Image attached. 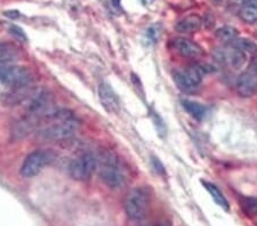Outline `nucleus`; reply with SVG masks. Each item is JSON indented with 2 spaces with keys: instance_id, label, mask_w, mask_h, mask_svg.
Returning a JSON list of instances; mask_svg holds the SVG:
<instances>
[{
  "instance_id": "obj_1",
  "label": "nucleus",
  "mask_w": 257,
  "mask_h": 226,
  "mask_svg": "<svg viewBox=\"0 0 257 226\" xmlns=\"http://www.w3.org/2000/svg\"><path fill=\"white\" fill-rule=\"evenodd\" d=\"M48 125L38 130L40 138L45 141H65L72 137L80 127V122L69 111H55L47 116Z\"/></svg>"
},
{
  "instance_id": "obj_2",
  "label": "nucleus",
  "mask_w": 257,
  "mask_h": 226,
  "mask_svg": "<svg viewBox=\"0 0 257 226\" xmlns=\"http://www.w3.org/2000/svg\"><path fill=\"white\" fill-rule=\"evenodd\" d=\"M97 168L101 179L111 188H121L126 184V176L119 159L113 152H104L97 159Z\"/></svg>"
},
{
  "instance_id": "obj_3",
  "label": "nucleus",
  "mask_w": 257,
  "mask_h": 226,
  "mask_svg": "<svg viewBox=\"0 0 257 226\" xmlns=\"http://www.w3.org/2000/svg\"><path fill=\"white\" fill-rule=\"evenodd\" d=\"M55 160V153L51 150H35L27 155L21 166L20 172L23 177L32 178L40 174L45 167Z\"/></svg>"
},
{
  "instance_id": "obj_4",
  "label": "nucleus",
  "mask_w": 257,
  "mask_h": 226,
  "mask_svg": "<svg viewBox=\"0 0 257 226\" xmlns=\"http://www.w3.org/2000/svg\"><path fill=\"white\" fill-rule=\"evenodd\" d=\"M33 76L30 70L24 67L12 64H0V82L12 88H21L30 86Z\"/></svg>"
},
{
  "instance_id": "obj_5",
  "label": "nucleus",
  "mask_w": 257,
  "mask_h": 226,
  "mask_svg": "<svg viewBox=\"0 0 257 226\" xmlns=\"http://www.w3.org/2000/svg\"><path fill=\"white\" fill-rule=\"evenodd\" d=\"M149 195L142 188H134L128 193L125 200V210L132 220H141L147 215Z\"/></svg>"
},
{
  "instance_id": "obj_6",
  "label": "nucleus",
  "mask_w": 257,
  "mask_h": 226,
  "mask_svg": "<svg viewBox=\"0 0 257 226\" xmlns=\"http://www.w3.org/2000/svg\"><path fill=\"white\" fill-rule=\"evenodd\" d=\"M97 168V159L92 153L81 154L73 159L69 164V174L73 179L85 182L92 177Z\"/></svg>"
},
{
  "instance_id": "obj_7",
  "label": "nucleus",
  "mask_w": 257,
  "mask_h": 226,
  "mask_svg": "<svg viewBox=\"0 0 257 226\" xmlns=\"http://www.w3.org/2000/svg\"><path fill=\"white\" fill-rule=\"evenodd\" d=\"M204 71L205 69L200 65H192V67L174 73V81L176 82L177 87L183 92H192L201 82Z\"/></svg>"
},
{
  "instance_id": "obj_8",
  "label": "nucleus",
  "mask_w": 257,
  "mask_h": 226,
  "mask_svg": "<svg viewBox=\"0 0 257 226\" xmlns=\"http://www.w3.org/2000/svg\"><path fill=\"white\" fill-rule=\"evenodd\" d=\"M98 97L101 105L104 108L106 112L117 113L120 110V102L114 93V90L111 88L110 85L101 84L98 86Z\"/></svg>"
},
{
  "instance_id": "obj_9",
  "label": "nucleus",
  "mask_w": 257,
  "mask_h": 226,
  "mask_svg": "<svg viewBox=\"0 0 257 226\" xmlns=\"http://www.w3.org/2000/svg\"><path fill=\"white\" fill-rule=\"evenodd\" d=\"M216 57L218 61H222L223 63H226L233 69H239L246 62V55L244 53L239 51L238 48L234 46L218 49Z\"/></svg>"
},
{
  "instance_id": "obj_10",
  "label": "nucleus",
  "mask_w": 257,
  "mask_h": 226,
  "mask_svg": "<svg viewBox=\"0 0 257 226\" xmlns=\"http://www.w3.org/2000/svg\"><path fill=\"white\" fill-rule=\"evenodd\" d=\"M238 93L242 97H250L254 95L257 90V75L251 72L250 70L243 72L239 77L237 84Z\"/></svg>"
},
{
  "instance_id": "obj_11",
  "label": "nucleus",
  "mask_w": 257,
  "mask_h": 226,
  "mask_svg": "<svg viewBox=\"0 0 257 226\" xmlns=\"http://www.w3.org/2000/svg\"><path fill=\"white\" fill-rule=\"evenodd\" d=\"M173 47L177 53L185 57H198L204 54L202 48L198 44L185 38H176L173 40Z\"/></svg>"
},
{
  "instance_id": "obj_12",
  "label": "nucleus",
  "mask_w": 257,
  "mask_h": 226,
  "mask_svg": "<svg viewBox=\"0 0 257 226\" xmlns=\"http://www.w3.org/2000/svg\"><path fill=\"white\" fill-rule=\"evenodd\" d=\"M202 26V19L196 14L188 15L184 19L178 21L175 26V29L180 34H191L196 32Z\"/></svg>"
},
{
  "instance_id": "obj_13",
  "label": "nucleus",
  "mask_w": 257,
  "mask_h": 226,
  "mask_svg": "<svg viewBox=\"0 0 257 226\" xmlns=\"http://www.w3.org/2000/svg\"><path fill=\"white\" fill-rule=\"evenodd\" d=\"M202 185H204L205 188L207 191H208L209 194L211 195V198L214 199L215 202H216L219 207L224 209V210H229L230 209V204L227 202V200L224 195H223V193L218 190V187L216 185L211 184L209 182H206V180H202Z\"/></svg>"
},
{
  "instance_id": "obj_14",
  "label": "nucleus",
  "mask_w": 257,
  "mask_h": 226,
  "mask_svg": "<svg viewBox=\"0 0 257 226\" xmlns=\"http://www.w3.org/2000/svg\"><path fill=\"white\" fill-rule=\"evenodd\" d=\"M18 57V51L12 44L0 43V64H7Z\"/></svg>"
},
{
  "instance_id": "obj_15",
  "label": "nucleus",
  "mask_w": 257,
  "mask_h": 226,
  "mask_svg": "<svg viewBox=\"0 0 257 226\" xmlns=\"http://www.w3.org/2000/svg\"><path fill=\"white\" fill-rule=\"evenodd\" d=\"M182 105H183V108L188 111V112L191 114L193 118H196V119H202L207 113L206 106L201 105L200 103L184 100L183 102H182Z\"/></svg>"
},
{
  "instance_id": "obj_16",
  "label": "nucleus",
  "mask_w": 257,
  "mask_h": 226,
  "mask_svg": "<svg viewBox=\"0 0 257 226\" xmlns=\"http://www.w3.org/2000/svg\"><path fill=\"white\" fill-rule=\"evenodd\" d=\"M232 46H234L243 53H249V54H255V53H257V45L249 39L237 38L232 41Z\"/></svg>"
},
{
  "instance_id": "obj_17",
  "label": "nucleus",
  "mask_w": 257,
  "mask_h": 226,
  "mask_svg": "<svg viewBox=\"0 0 257 226\" xmlns=\"http://www.w3.org/2000/svg\"><path fill=\"white\" fill-rule=\"evenodd\" d=\"M215 35H216L219 40L224 41V43H232V41L238 38L237 30L234 28L227 26L219 28Z\"/></svg>"
},
{
  "instance_id": "obj_18",
  "label": "nucleus",
  "mask_w": 257,
  "mask_h": 226,
  "mask_svg": "<svg viewBox=\"0 0 257 226\" xmlns=\"http://www.w3.org/2000/svg\"><path fill=\"white\" fill-rule=\"evenodd\" d=\"M240 18L247 23H254L257 21V6L244 4L239 12Z\"/></svg>"
},
{
  "instance_id": "obj_19",
  "label": "nucleus",
  "mask_w": 257,
  "mask_h": 226,
  "mask_svg": "<svg viewBox=\"0 0 257 226\" xmlns=\"http://www.w3.org/2000/svg\"><path fill=\"white\" fill-rule=\"evenodd\" d=\"M10 34L13 35L15 38H18L19 40H22V41H27V36L24 34L23 30L19 27L16 26H12L10 28Z\"/></svg>"
},
{
  "instance_id": "obj_20",
  "label": "nucleus",
  "mask_w": 257,
  "mask_h": 226,
  "mask_svg": "<svg viewBox=\"0 0 257 226\" xmlns=\"http://www.w3.org/2000/svg\"><path fill=\"white\" fill-rule=\"evenodd\" d=\"M159 34H160L159 26H153V27H151V28L148 30L147 36H148L149 38H150L152 41H156L157 39H158Z\"/></svg>"
},
{
  "instance_id": "obj_21",
  "label": "nucleus",
  "mask_w": 257,
  "mask_h": 226,
  "mask_svg": "<svg viewBox=\"0 0 257 226\" xmlns=\"http://www.w3.org/2000/svg\"><path fill=\"white\" fill-rule=\"evenodd\" d=\"M248 70H250L251 72H254V73H256V75H257V57H254V59L251 60L250 65H249V69H248Z\"/></svg>"
},
{
  "instance_id": "obj_22",
  "label": "nucleus",
  "mask_w": 257,
  "mask_h": 226,
  "mask_svg": "<svg viewBox=\"0 0 257 226\" xmlns=\"http://www.w3.org/2000/svg\"><path fill=\"white\" fill-rule=\"evenodd\" d=\"M5 15L8 16V18H10V19H18L21 14H20V12L12 11V12H6Z\"/></svg>"
},
{
  "instance_id": "obj_23",
  "label": "nucleus",
  "mask_w": 257,
  "mask_h": 226,
  "mask_svg": "<svg viewBox=\"0 0 257 226\" xmlns=\"http://www.w3.org/2000/svg\"><path fill=\"white\" fill-rule=\"evenodd\" d=\"M155 0H142V3L144 4V5H150V4H152Z\"/></svg>"
},
{
  "instance_id": "obj_24",
  "label": "nucleus",
  "mask_w": 257,
  "mask_h": 226,
  "mask_svg": "<svg viewBox=\"0 0 257 226\" xmlns=\"http://www.w3.org/2000/svg\"><path fill=\"white\" fill-rule=\"evenodd\" d=\"M158 226H172V224L169 223V221H163V223H160Z\"/></svg>"
},
{
  "instance_id": "obj_25",
  "label": "nucleus",
  "mask_w": 257,
  "mask_h": 226,
  "mask_svg": "<svg viewBox=\"0 0 257 226\" xmlns=\"http://www.w3.org/2000/svg\"><path fill=\"white\" fill-rule=\"evenodd\" d=\"M251 207H252V209H254V211L257 212V201H256L254 204H251Z\"/></svg>"
},
{
  "instance_id": "obj_26",
  "label": "nucleus",
  "mask_w": 257,
  "mask_h": 226,
  "mask_svg": "<svg viewBox=\"0 0 257 226\" xmlns=\"http://www.w3.org/2000/svg\"><path fill=\"white\" fill-rule=\"evenodd\" d=\"M214 2H219V0H214Z\"/></svg>"
},
{
  "instance_id": "obj_27",
  "label": "nucleus",
  "mask_w": 257,
  "mask_h": 226,
  "mask_svg": "<svg viewBox=\"0 0 257 226\" xmlns=\"http://www.w3.org/2000/svg\"><path fill=\"white\" fill-rule=\"evenodd\" d=\"M256 2H257V0H256Z\"/></svg>"
}]
</instances>
